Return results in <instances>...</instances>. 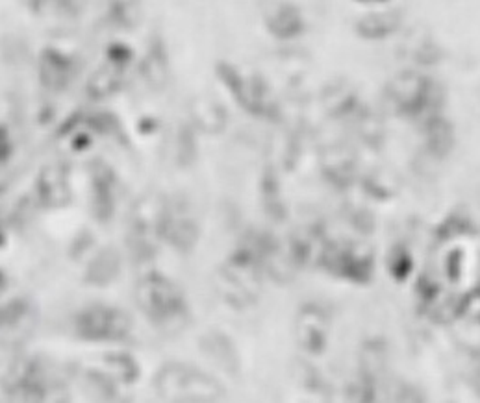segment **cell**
I'll list each match as a JSON object with an SVG mask.
<instances>
[{
    "label": "cell",
    "instance_id": "cell-1",
    "mask_svg": "<svg viewBox=\"0 0 480 403\" xmlns=\"http://www.w3.org/2000/svg\"><path fill=\"white\" fill-rule=\"evenodd\" d=\"M390 104L399 115L417 119L440 113L442 87L430 76L417 71L397 73L386 87Z\"/></svg>",
    "mask_w": 480,
    "mask_h": 403
},
{
    "label": "cell",
    "instance_id": "cell-2",
    "mask_svg": "<svg viewBox=\"0 0 480 403\" xmlns=\"http://www.w3.org/2000/svg\"><path fill=\"white\" fill-rule=\"evenodd\" d=\"M321 267L328 270L332 276L342 278L345 281L367 283L373 276L375 258L373 251L364 244L330 242L323 256Z\"/></svg>",
    "mask_w": 480,
    "mask_h": 403
},
{
    "label": "cell",
    "instance_id": "cell-3",
    "mask_svg": "<svg viewBox=\"0 0 480 403\" xmlns=\"http://www.w3.org/2000/svg\"><path fill=\"white\" fill-rule=\"evenodd\" d=\"M332 331V320L328 311L317 304L308 301L297 315L295 320V337L303 351L310 356H321L328 346Z\"/></svg>",
    "mask_w": 480,
    "mask_h": 403
},
{
    "label": "cell",
    "instance_id": "cell-4",
    "mask_svg": "<svg viewBox=\"0 0 480 403\" xmlns=\"http://www.w3.org/2000/svg\"><path fill=\"white\" fill-rule=\"evenodd\" d=\"M319 169L323 178L335 189H347L358 174V162L351 148L345 144H330L321 152Z\"/></svg>",
    "mask_w": 480,
    "mask_h": 403
},
{
    "label": "cell",
    "instance_id": "cell-5",
    "mask_svg": "<svg viewBox=\"0 0 480 403\" xmlns=\"http://www.w3.org/2000/svg\"><path fill=\"white\" fill-rule=\"evenodd\" d=\"M405 23V14L394 6H380L362 14L355 21V34L364 41H386Z\"/></svg>",
    "mask_w": 480,
    "mask_h": 403
},
{
    "label": "cell",
    "instance_id": "cell-6",
    "mask_svg": "<svg viewBox=\"0 0 480 403\" xmlns=\"http://www.w3.org/2000/svg\"><path fill=\"white\" fill-rule=\"evenodd\" d=\"M421 137L426 152L436 160L447 158L456 143L455 124L440 112L421 121Z\"/></svg>",
    "mask_w": 480,
    "mask_h": 403
},
{
    "label": "cell",
    "instance_id": "cell-7",
    "mask_svg": "<svg viewBox=\"0 0 480 403\" xmlns=\"http://www.w3.org/2000/svg\"><path fill=\"white\" fill-rule=\"evenodd\" d=\"M321 104L332 119H355L364 110L356 89L347 82L328 84L323 89Z\"/></svg>",
    "mask_w": 480,
    "mask_h": 403
},
{
    "label": "cell",
    "instance_id": "cell-8",
    "mask_svg": "<svg viewBox=\"0 0 480 403\" xmlns=\"http://www.w3.org/2000/svg\"><path fill=\"white\" fill-rule=\"evenodd\" d=\"M269 30L278 39H295L306 32V19L295 5H280L269 15Z\"/></svg>",
    "mask_w": 480,
    "mask_h": 403
},
{
    "label": "cell",
    "instance_id": "cell-9",
    "mask_svg": "<svg viewBox=\"0 0 480 403\" xmlns=\"http://www.w3.org/2000/svg\"><path fill=\"white\" fill-rule=\"evenodd\" d=\"M355 121H356V128H358V132H360V135H362V139L365 143H369V144L380 143V139L384 135V126H382V123L376 119V115L373 112L364 108L355 117Z\"/></svg>",
    "mask_w": 480,
    "mask_h": 403
},
{
    "label": "cell",
    "instance_id": "cell-10",
    "mask_svg": "<svg viewBox=\"0 0 480 403\" xmlns=\"http://www.w3.org/2000/svg\"><path fill=\"white\" fill-rule=\"evenodd\" d=\"M347 403H373L375 401V383L369 376H360L347 385L345 390Z\"/></svg>",
    "mask_w": 480,
    "mask_h": 403
},
{
    "label": "cell",
    "instance_id": "cell-11",
    "mask_svg": "<svg viewBox=\"0 0 480 403\" xmlns=\"http://www.w3.org/2000/svg\"><path fill=\"white\" fill-rule=\"evenodd\" d=\"M365 185H367V192H371L375 198H390L395 192L394 176L390 174H382V172L369 174Z\"/></svg>",
    "mask_w": 480,
    "mask_h": 403
},
{
    "label": "cell",
    "instance_id": "cell-12",
    "mask_svg": "<svg viewBox=\"0 0 480 403\" xmlns=\"http://www.w3.org/2000/svg\"><path fill=\"white\" fill-rule=\"evenodd\" d=\"M390 267H392V276H395L397 280H403L406 274H410L412 260L408 251L406 250L394 251V263Z\"/></svg>",
    "mask_w": 480,
    "mask_h": 403
},
{
    "label": "cell",
    "instance_id": "cell-13",
    "mask_svg": "<svg viewBox=\"0 0 480 403\" xmlns=\"http://www.w3.org/2000/svg\"><path fill=\"white\" fill-rule=\"evenodd\" d=\"M478 292H480V287H478Z\"/></svg>",
    "mask_w": 480,
    "mask_h": 403
}]
</instances>
